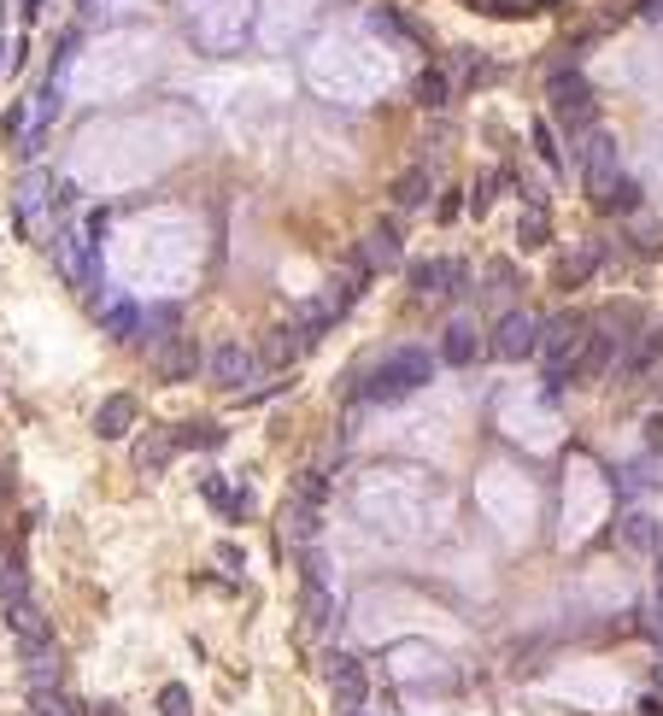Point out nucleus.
I'll use <instances>...</instances> for the list:
<instances>
[{
    "label": "nucleus",
    "instance_id": "obj_17",
    "mask_svg": "<svg viewBox=\"0 0 663 716\" xmlns=\"http://www.w3.org/2000/svg\"><path fill=\"white\" fill-rule=\"evenodd\" d=\"M177 458V429H148L136 440V470H165Z\"/></svg>",
    "mask_w": 663,
    "mask_h": 716
},
{
    "label": "nucleus",
    "instance_id": "obj_5",
    "mask_svg": "<svg viewBox=\"0 0 663 716\" xmlns=\"http://www.w3.org/2000/svg\"><path fill=\"white\" fill-rule=\"evenodd\" d=\"M587 341V311H558V318H546L540 329V353H546V376H570L575 353H582Z\"/></svg>",
    "mask_w": 663,
    "mask_h": 716
},
{
    "label": "nucleus",
    "instance_id": "obj_21",
    "mask_svg": "<svg viewBox=\"0 0 663 716\" xmlns=\"http://www.w3.org/2000/svg\"><path fill=\"white\" fill-rule=\"evenodd\" d=\"M411 94H417V106H429V112L452 106V82H446V71H423V77L411 82Z\"/></svg>",
    "mask_w": 663,
    "mask_h": 716
},
{
    "label": "nucleus",
    "instance_id": "obj_31",
    "mask_svg": "<svg viewBox=\"0 0 663 716\" xmlns=\"http://www.w3.org/2000/svg\"><path fill=\"white\" fill-rule=\"evenodd\" d=\"M288 528H294V540H311L317 535V506H288Z\"/></svg>",
    "mask_w": 663,
    "mask_h": 716
},
{
    "label": "nucleus",
    "instance_id": "obj_30",
    "mask_svg": "<svg viewBox=\"0 0 663 716\" xmlns=\"http://www.w3.org/2000/svg\"><path fill=\"white\" fill-rule=\"evenodd\" d=\"M36 716H82L77 699H65L60 687H48V693H36Z\"/></svg>",
    "mask_w": 663,
    "mask_h": 716
},
{
    "label": "nucleus",
    "instance_id": "obj_38",
    "mask_svg": "<svg viewBox=\"0 0 663 716\" xmlns=\"http://www.w3.org/2000/svg\"><path fill=\"white\" fill-rule=\"evenodd\" d=\"M658 406H663V376H658Z\"/></svg>",
    "mask_w": 663,
    "mask_h": 716
},
{
    "label": "nucleus",
    "instance_id": "obj_25",
    "mask_svg": "<svg viewBox=\"0 0 663 716\" xmlns=\"http://www.w3.org/2000/svg\"><path fill=\"white\" fill-rule=\"evenodd\" d=\"M106 335L112 341H141V311L136 306H112L106 311Z\"/></svg>",
    "mask_w": 663,
    "mask_h": 716
},
{
    "label": "nucleus",
    "instance_id": "obj_13",
    "mask_svg": "<svg viewBox=\"0 0 663 716\" xmlns=\"http://www.w3.org/2000/svg\"><path fill=\"white\" fill-rule=\"evenodd\" d=\"M482 353H487V341L475 335V323H470V318H452V323L441 329V365H452V370H470Z\"/></svg>",
    "mask_w": 663,
    "mask_h": 716
},
{
    "label": "nucleus",
    "instance_id": "obj_2",
    "mask_svg": "<svg viewBox=\"0 0 663 716\" xmlns=\"http://www.w3.org/2000/svg\"><path fill=\"white\" fill-rule=\"evenodd\" d=\"M546 100H552V130H564L570 141H582V136L599 130V94H594V82H587L575 65L570 71H552Z\"/></svg>",
    "mask_w": 663,
    "mask_h": 716
},
{
    "label": "nucleus",
    "instance_id": "obj_28",
    "mask_svg": "<svg viewBox=\"0 0 663 716\" xmlns=\"http://www.w3.org/2000/svg\"><path fill=\"white\" fill-rule=\"evenodd\" d=\"M628 247L640 253V259H658V253H663V229H658V223H640V229H628Z\"/></svg>",
    "mask_w": 663,
    "mask_h": 716
},
{
    "label": "nucleus",
    "instance_id": "obj_15",
    "mask_svg": "<svg viewBox=\"0 0 663 716\" xmlns=\"http://www.w3.org/2000/svg\"><path fill=\"white\" fill-rule=\"evenodd\" d=\"M153 365H158V376H165V382H189L200 370V347L189 335H170V341H158V347H153Z\"/></svg>",
    "mask_w": 663,
    "mask_h": 716
},
{
    "label": "nucleus",
    "instance_id": "obj_1",
    "mask_svg": "<svg viewBox=\"0 0 663 716\" xmlns=\"http://www.w3.org/2000/svg\"><path fill=\"white\" fill-rule=\"evenodd\" d=\"M429 382H435V353H429V347H387L382 365H377V376H370L358 394L377 399V406H394V399L429 388Z\"/></svg>",
    "mask_w": 663,
    "mask_h": 716
},
{
    "label": "nucleus",
    "instance_id": "obj_29",
    "mask_svg": "<svg viewBox=\"0 0 663 716\" xmlns=\"http://www.w3.org/2000/svg\"><path fill=\"white\" fill-rule=\"evenodd\" d=\"M158 716H194L189 687H182V681H165V693H158Z\"/></svg>",
    "mask_w": 663,
    "mask_h": 716
},
{
    "label": "nucleus",
    "instance_id": "obj_11",
    "mask_svg": "<svg viewBox=\"0 0 663 716\" xmlns=\"http://www.w3.org/2000/svg\"><path fill=\"white\" fill-rule=\"evenodd\" d=\"M663 365V323H646L640 335L623 347V358H616V370H623L628 382H640V376H652V370Z\"/></svg>",
    "mask_w": 663,
    "mask_h": 716
},
{
    "label": "nucleus",
    "instance_id": "obj_19",
    "mask_svg": "<svg viewBox=\"0 0 663 716\" xmlns=\"http://www.w3.org/2000/svg\"><path fill=\"white\" fill-rule=\"evenodd\" d=\"M658 535H663V523L652 517V511H628V517H623V547L658 552Z\"/></svg>",
    "mask_w": 663,
    "mask_h": 716
},
{
    "label": "nucleus",
    "instance_id": "obj_34",
    "mask_svg": "<svg viewBox=\"0 0 663 716\" xmlns=\"http://www.w3.org/2000/svg\"><path fill=\"white\" fill-rule=\"evenodd\" d=\"M640 628H646V640H652V647L663 652V605H658V611H646V617H640Z\"/></svg>",
    "mask_w": 663,
    "mask_h": 716
},
{
    "label": "nucleus",
    "instance_id": "obj_14",
    "mask_svg": "<svg viewBox=\"0 0 663 716\" xmlns=\"http://www.w3.org/2000/svg\"><path fill=\"white\" fill-rule=\"evenodd\" d=\"M517 241L523 247H546L552 241V212H546V194L535 182H523V212H517Z\"/></svg>",
    "mask_w": 663,
    "mask_h": 716
},
{
    "label": "nucleus",
    "instance_id": "obj_35",
    "mask_svg": "<svg viewBox=\"0 0 663 716\" xmlns=\"http://www.w3.org/2000/svg\"><path fill=\"white\" fill-rule=\"evenodd\" d=\"M435 212H441V223H452V218H458V212H464V194H458V189H446Z\"/></svg>",
    "mask_w": 663,
    "mask_h": 716
},
{
    "label": "nucleus",
    "instance_id": "obj_27",
    "mask_svg": "<svg viewBox=\"0 0 663 716\" xmlns=\"http://www.w3.org/2000/svg\"><path fill=\"white\" fill-rule=\"evenodd\" d=\"M535 153L552 170H564V153H558V130H552V118H535Z\"/></svg>",
    "mask_w": 663,
    "mask_h": 716
},
{
    "label": "nucleus",
    "instance_id": "obj_4",
    "mask_svg": "<svg viewBox=\"0 0 663 716\" xmlns=\"http://www.w3.org/2000/svg\"><path fill=\"white\" fill-rule=\"evenodd\" d=\"M540 329H546L540 311L511 306L506 318L494 323V335H487V353H494V358H506V365H523V358H535V353H540Z\"/></svg>",
    "mask_w": 663,
    "mask_h": 716
},
{
    "label": "nucleus",
    "instance_id": "obj_39",
    "mask_svg": "<svg viewBox=\"0 0 663 716\" xmlns=\"http://www.w3.org/2000/svg\"><path fill=\"white\" fill-rule=\"evenodd\" d=\"M658 687H663V664H658Z\"/></svg>",
    "mask_w": 663,
    "mask_h": 716
},
{
    "label": "nucleus",
    "instance_id": "obj_36",
    "mask_svg": "<svg viewBox=\"0 0 663 716\" xmlns=\"http://www.w3.org/2000/svg\"><path fill=\"white\" fill-rule=\"evenodd\" d=\"M36 12H41V0H24V18H36Z\"/></svg>",
    "mask_w": 663,
    "mask_h": 716
},
{
    "label": "nucleus",
    "instance_id": "obj_8",
    "mask_svg": "<svg viewBox=\"0 0 663 716\" xmlns=\"http://www.w3.org/2000/svg\"><path fill=\"white\" fill-rule=\"evenodd\" d=\"M258 365H265V358H258V347H241V341H224V347H212V358H206L212 382H218V388H235V394L253 388Z\"/></svg>",
    "mask_w": 663,
    "mask_h": 716
},
{
    "label": "nucleus",
    "instance_id": "obj_32",
    "mask_svg": "<svg viewBox=\"0 0 663 716\" xmlns=\"http://www.w3.org/2000/svg\"><path fill=\"white\" fill-rule=\"evenodd\" d=\"M487 289H494V294H511L517 289V265L511 259H494V265H487Z\"/></svg>",
    "mask_w": 663,
    "mask_h": 716
},
{
    "label": "nucleus",
    "instance_id": "obj_3",
    "mask_svg": "<svg viewBox=\"0 0 663 716\" xmlns=\"http://www.w3.org/2000/svg\"><path fill=\"white\" fill-rule=\"evenodd\" d=\"M0 605H7V623H12V635H18V647L53 640V628H48V617H41V605L30 599V581H24L18 564L0 570Z\"/></svg>",
    "mask_w": 663,
    "mask_h": 716
},
{
    "label": "nucleus",
    "instance_id": "obj_24",
    "mask_svg": "<svg viewBox=\"0 0 663 716\" xmlns=\"http://www.w3.org/2000/svg\"><path fill=\"white\" fill-rule=\"evenodd\" d=\"M594 206L599 212H634V206H640V182H634V177H616L611 189L594 200Z\"/></svg>",
    "mask_w": 663,
    "mask_h": 716
},
{
    "label": "nucleus",
    "instance_id": "obj_33",
    "mask_svg": "<svg viewBox=\"0 0 663 716\" xmlns=\"http://www.w3.org/2000/svg\"><path fill=\"white\" fill-rule=\"evenodd\" d=\"M646 452H663V406L646 418Z\"/></svg>",
    "mask_w": 663,
    "mask_h": 716
},
{
    "label": "nucleus",
    "instance_id": "obj_20",
    "mask_svg": "<svg viewBox=\"0 0 663 716\" xmlns=\"http://www.w3.org/2000/svg\"><path fill=\"white\" fill-rule=\"evenodd\" d=\"M429 194H435V189H429V170H423V165L399 170V182H394V206H399V212H417Z\"/></svg>",
    "mask_w": 663,
    "mask_h": 716
},
{
    "label": "nucleus",
    "instance_id": "obj_16",
    "mask_svg": "<svg viewBox=\"0 0 663 716\" xmlns=\"http://www.w3.org/2000/svg\"><path fill=\"white\" fill-rule=\"evenodd\" d=\"M129 423H136V394L100 399V411H94V435H100V440H124Z\"/></svg>",
    "mask_w": 663,
    "mask_h": 716
},
{
    "label": "nucleus",
    "instance_id": "obj_6",
    "mask_svg": "<svg viewBox=\"0 0 663 716\" xmlns=\"http://www.w3.org/2000/svg\"><path fill=\"white\" fill-rule=\"evenodd\" d=\"M406 277H411L417 299H458V294H470V265L464 259H417Z\"/></svg>",
    "mask_w": 663,
    "mask_h": 716
},
{
    "label": "nucleus",
    "instance_id": "obj_22",
    "mask_svg": "<svg viewBox=\"0 0 663 716\" xmlns=\"http://www.w3.org/2000/svg\"><path fill=\"white\" fill-rule=\"evenodd\" d=\"M177 447H206V452H218V447H224V423H212V418L182 423V429H177Z\"/></svg>",
    "mask_w": 663,
    "mask_h": 716
},
{
    "label": "nucleus",
    "instance_id": "obj_10",
    "mask_svg": "<svg viewBox=\"0 0 663 716\" xmlns=\"http://www.w3.org/2000/svg\"><path fill=\"white\" fill-rule=\"evenodd\" d=\"M358 259L370 265V277L377 270H394L399 259H406V235H399V223L394 218H377L365 229V247H358Z\"/></svg>",
    "mask_w": 663,
    "mask_h": 716
},
{
    "label": "nucleus",
    "instance_id": "obj_18",
    "mask_svg": "<svg viewBox=\"0 0 663 716\" xmlns=\"http://www.w3.org/2000/svg\"><path fill=\"white\" fill-rule=\"evenodd\" d=\"M299 353H306V335L294 329V318H288V323L270 329V341H265V353H258V358H270V365H294Z\"/></svg>",
    "mask_w": 663,
    "mask_h": 716
},
{
    "label": "nucleus",
    "instance_id": "obj_26",
    "mask_svg": "<svg viewBox=\"0 0 663 716\" xmlns=\"http://www.w3.org/2000/svg\"><path fill=\"white\" fill-rule=\"evenodd\" d=\"M294 499H299V506H317V511H323V499H329V476H323V470H299Z\"/></svg>",
    "mask_w": 663,
    "mask_h": 716
},
{
    "label": "nucleus",
    "instance_id": "obj_9",
    "mask_svg": "<svg viewBox=\"0 0 663 716\" xmlns=\"http://www.w3.org/2000/svg\"><path fill=\"white\" fill-rule=\"evenodd\" d=\"M329 693H335V711L341 716H358V711H365L370 676H365V664H358L353 652H335V657H329Z\"/></svg>",
    "mask_w": 663,
    "mask_h": 716
},
{
    "label": "nucleus",
    "instance_id": "obj_23",
    "mask_svg": "<svg viewBox=\"0 0 663 716\" xmlns=\"http://www.w3.org/2000/svg\"><path fill=\"white\" fill-rule=\"evenodd\" d=\"M623 488H628V494H640V488H663V452L634 458V464H628V476H623Z\"/></svg>",
    "mask_w": 663,
    "mask_h": 716
},
{
    "label": "nucleus",
    "instance_id": "obj_37",
    "mask_svg": "<svg viewBox=\"0 0 663 716\" xmlns=\"http://www.w3.org/2000/svg\"><path fill=\"white\" fill-rule=\"evenodd\" d=\"M658 599H663V564H658Z\"/></svg>",
    "mask_w": 663,
    "mask_h": 716
},
{
    "label": "nucleus",
    "instance_id": "obj_7",
    "mask_svg": "<svg viewBox=\"0 0 663 716\" xmlns=\"http://www.w3.org/2000/svg\"><path fill=\"white\" fill-rule=\"evenodd\" d=\"M575 165H582V182H587V194H604L616 177H623V159H616V136H604V130H594V136H582L575 141Z\"/></svg>",
    "mask_w": 663,
    "mask_h": 716
},
{
    "label": "nucleus",
    "instance_id": "obj_12",
    "mask_svg": "<svg viewBox=\"0 0 663 716\" xmlns=\"http://www.w3.org/2000/svg\"><path fill=\"white\" fill-rule=\"evenodd\" d=\"M604 259H611V247H604V241H582L575 253H564V259H558L552 282H558V289H582V282H594L599 270H604Z\"/></svg>",
    "mask_w": 663,
    "mask_h": 716
}]
</instances>
